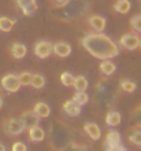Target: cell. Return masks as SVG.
I'll return each mask as SVG.
<instances>
[{
    "label": "cell",
    "mask_w": 141,
    "mask_h": 151,
    "mask_svg": "<svg viewBox=\"0 0 141 151\" xmlns=\"http://www.w3.org/2000/svg\"><path fill=\"white\" fill-rule=\"evenodd\" d=\"M12 151H28V148H26V144L16 142V143L12 144Z\"/></svg>",
    "instance_id": "cell-31"
},
{
    "label": "cell",
    "mask_w": 141,
    "mask_h": 151,
    "mask_svg": "<svg viewBox=\"0 0 141 151\" xmlns=\"http://www.w3.org/2000/svg\"><path fill=\"white\" fill-rule=\"evenodd\" d=\"M126 151H127V150H126Z\"/></svg>",
    "instance_id": "cell-37"
},
{
    "label": "cell",
    "mask_w": 141,
    "mask_h": 151,
    "mask_svg": "<svg viewBox=\"0 0 141 151\" xmlns=\"http://www.w3.org/2000/svg\"><path fill=\"white\" fill-rule=\"evenodd\" d=\"M121 89L122 91L127 92V93H132L137 89V84L132 81V80H122L121 81Z\"/></svg>",
    "instance_id": "cell-22"
},
{
    "label": "cell",
    "mask_w": 141,
    "mask_h": 151,
    "mask_svg": "<svg viewBox=\"0 0 141 151\" xmlns=\"http://www.w3.org/2000/svg\"><path fill=\"white\" fill-rule=\"evenodd\" d=\"M0 151H6V147H4V144L0 143Z\"/></svg>",
    "instance_id": "cell-34"
},
{
    "label": "cell",
    "mask_w": 141,
    "mask_h": 151,
    "mask_svg": "<svg viewBox=\"0 0 141 151\" xmlns=\"http://www.w3.org/2000/svg\"><path fill=\"white\" fill-rule=\"evenodd\" d=\"M16 4L19 6V8L24 12V15L26 17L33 15L37 11V8H39L36 0H16Z\"/></svg>",
    "instance_id": "cell-10"
},
{
    "label": "cell",
    "mask_w": 141,
    "mask_h": 151,
    "mask_svg": "<svg viewBox=\"0 0 141 151\" xmlns=\"http://www.w3.org/2000/svg\"><path fill=\"white\" fill-rule=\"evenodd\" d=\"M51 1L55 7H62V6H64V4L69 1V0H51Z\"/></svg>",
    "instance_id": "cell-33"
},
{
    "label": "cell",
    "mask_w": 141,
    "mask_h": 151,
    "mask_svg": "<svg viewBox=\"0 0 141 151\" xmlns=\"http://www.w3.org/2000/svg\"><path fill=\"white\" fill-rule=\"evenodd\" d=\"M81 44L90 55L97 59H112L119 55L117 43L104 33H86L81 39Z\"/></svg>",
    "instance_id": "cell-1"
},
{
    "label": "cell",
    "mask_w": 141,
    "mask_h": 151,
    "mask_svg": "<svg viewBox=\"0 0 141 151\" xmlns=\"http://www.w3.org/2000/svg\"><path fill=\"white\" fill-rule=\"evenodd\" d=\"M88 25L90 26L92 30H94L96 33H103V30L106 29V18L102 15H97V14H94V15H90L88 18Z\"/></svg>",
    "instance_id": "cell-8"
},
{
    "label": "cell",
    "mask_w": 141,
    "mask_h": 151,
    "mask_svg": "<svg viewBox=\"0 0 141 151\" xmlns=\"http://www.w3.org/2000/svg\"><path fill=\"white\" fill-rule=\"evenodd\" d=\"M63 111L66 113L69 117H78L81 114V106H78L73 99L67 100L66 103L63 104Z\"/></svg>",
    "instance_id": "cell-11"
},
{
    "label": "cell",
    "mask_w": 141,
    "mask_h": 151,
    "mask_svg": "<svg viewBox=\"0 0 141 151\" xmlns=\"http://www.w3.org/2000/svg\"><path fill=\"white\" fill-rule=\"evenodd\" d=\"M30 85L33 88H36V89H41V88L45 85V78H44V76L40 74V73H37V74H33V76H31Z\"/></svg>",
    "instance_id": "cell-21"
},
{
    "label": "cell",
    "mask_w": 141,
    "mask_h": 151,
    "mask_svg": "<svg viewBox=\"0 0 141 151\" xmlns=\"http://www.w3.org/2000/svg\"><path fill=\"white\" fill-rule=\"evenodd\" d=\"M134 115H136V121H137V125L141 127V106L137 107V110L134 111Z\"/></svg>",
    "instance_id": "cell-32"
},
{
    "label": "cell",
    "mask_w": 141,
    "mask_h": 151,
    "mask_svg": "<svg viewBox=\"0 0 141 151\" xmlns=\"http://www.w3.org/2000/svg\"><path fill=\"white\" fill-rule=\"evenodd\" d=\"M31 73L29 72H24L18 74V81H19L21 85H30V81H31Z\"/></svg>",
    "instance_id": "cell-27"
},
{
    "label": "cell",
    "mask_w": 141,
    "mask_h": 151,
    "mask_svg": "<svg viewBox=\"0 0 141 151\" xmlns=\"http://www.w3.org/2000/svg\"><path fill=\"white\" fill-rule=\"evenodd\" d=\"M89 83H88V80L86 77L84 76H78V77H74V83H73V87L75 88V91L77 92H85L86 88H88Z\"/></svg>",
    "instance_id": "cell-18"
},
{
    "label": "cell",
    "mask_w": 141,
    "mask_h": 151,
    "mask_svg": "<svg viewBox=\"0 0 141 151\" xmlns=\"http://www.w3.org/2000/svg\"><path fill=\"white\" fill-rule=\"evenodd\" d=\"M33 111L39 115V118H47L51 114V107L45 102H39V103H36Z\"/></svg>",
    "instance_id": "cell-13"
},
{
    "label": "cell",
    "mask_w": 141,
    "mask_h": 151,
    "mask_svg": "<svg viewBox=\"0 0 141 151\" xmlns=\"http://www.w3.org/2000/svg\"><path fill=\"white\" fill-rule=\"evenodd\" d=\"M119 44L121 47H123L125 50H129V51H134L138 48V44H140V39H138L137 35L134 33H126L121 37L119 40Z\"/></svg>",
    "instance_id": "cell-5"
},
{
    "label": "cell",
    "mask_w": 141,
    "mask_h": 151,
    "mask_svg": "<svg viewBox=\"0 0 141 151\" xmlns=\"http://www.w3.org/2000/svg\"><path fill=\"white\" fill-rule=\"evenodd\" d=\"M60 81L64 87H73V83H74V76L69 72H64L60 74Z\"/></svg>",
    "instance_id": "cell-25"
},
{
    "label": "cell",
    "mask_w": 141,
    "mask_h": 151,
    "mask_svg": "<svg viewBox=\"0 0 141 151\" xmlns=\"http://www.w3.org/2000/svg\"><path fill=\"white\" fill-rule=\"evenodd\" d=\"M1 87L7 92H11V93L18 92V89L21 88V84H19V81H18V76L12 74V73L6 74L3 78H1Z\"/></svg>",
    "instance_id": "cell-4"
},
{
    "label": "cell",
    "mask_w": 141,
    "mask_h": 151,
    "mask_svg": "<svg viewBox=\"0 0 141 151\" xmlns=\"http://www.w3.org/2000/svg\"><path fill=\"white\" fill-rule=\"evenodd\" d=\"M106 151H126V148L119 144H106Z\"/></svg>",
    "instance_id": "cell-30"
},
{
    "label": "cell",
    "mask_w": 141,
    "mask_h": 151,
    "mask_svg": "<svg viewBox=\"0 0 141 151\" xmlns=\"http://www.w3.org/2000/svg\"><path fill=\"white\" fill-rule=\"evenodd\" d=\"M14 25H15V19H11L8 17H0V30L1 32H10Z\"/></svg>",
    "instance_id": "cell-20"
},
{
    "label": "cell",
    "mask_w": 141,
    "mask_h": 151,
    "mask_svg": "<svg viewBox=\"0 0 141 151\" xmlns=\"http://www.w3.org/2000/svg\"><path fill=\"white\" fill-rule=\"evenodd\" d=\"M84 129H85V132L88 133V136H89L92 140H99L100 136H102L100 128H99L97 124H94V122H86L85 125H84Z\"/></svg>",
    "instance_id": "cell-12"
},
{
    "label": "cell",
    "mask_w": 141,
    "mask_h": 151,
    "mask_svg": "<svg viewBox=\"0 0 141 151\" xmlns=\"http://www.w3.org/2000/svg\"><path fill=\"white\" fill-rule=\"evenodd\" d=\"M138 47H140V48H141V39H140V44H138Z\"/></svg>",
    "instance_id": "cell-36"
},
{
    "label": "cell",
    "mask_w": 141,
    "mask_h": 151,
    "mask_svg": "<svg viewBox=\"0 0 141 151\" xmlns=\"http://www.w3.org/2000/svg\"><path fill=\"white\" fill-rule=\"evenodd\" d=\"M130 142L134 144V146H141V131H134L132 135H130Z\"/></svg>",
    "instance_id": "cell-29"
},
{
    "label": "cell",
    "mask_w": 141,
    "mask_h": 151,
    "mask_svg": "<svg viewBox=\"0 0 141 151\" xmlns=\"http://www.w3.org/2000/svg\"><path fill=\"white\" fill-rule=\"evenodd\" d=\"M130 7H132V4H130L129 0H118L117 3L114 4V10L119 14H127L130 11Z\"/></svg>",
    "instance_id": "cell-19"
},
{
    "label": "cell",
    "mask_w": 141,
    "mask_h": 151,
    "mask_svg": "<svg viewBox=\"0 0 141 151\" xmlns=\"http://www.w3.org/2000/svg\"><path fill=\"white\" fill-rule=\"evenodd\" d=\"M52 52L59 58H67L71 54V45L66 41H58L52 44Z\"/></svg>",
    "instance_id": "cell-9"
},
{
    "label": "cell",
    "mask_w": 141,
    "mask_h": 151,
    "mask_svg": "<svg viewBox=\"0 0 141 151\" xmlns=\"http://www.w3.org/2000/svg\"><path fill=\"white\" fill-rule=\"evenodd\" d=\"M100 72L103 73L104 76H111L115 73V70H117V66H115V63H114L111 59H104L100 63Z\"/></svg>",
    "instance_id": "cell-15"
},
{
    "label": "cell",
    "mask_w": 141,
    "mask_h": 151,
    "mask_svg": "<svg viewBox=\"0 0 141 151\" xmlns=\"http://www.w3.org/2000/svg\"><path fill=\"white\" fill-rule=\"evenodd\" d=\"M106 144H119L121 143V135L117 131H110L107 133Z\"/></svg>",
    "instance_id": "cell-24"
},
{
    "label": "cell",
    "mask_w": 141,
    "mask_h": 151,
    "mask_svg": "<svg viewBox=\"0 0 141 151\" xmlns=\"http://www.w3.org/2000/svg\"><path fill=\"white\" fill-rule=\"evenodd\" d=\"M63 151H89V148L85 147V146H78L74 142H71L70 144H67L66 147L63 148Z\"/></svg>",
    "instance_id": "cell-28"
},
{
    "label": "cell",
    "mask_w": 141,
    "mask_h": 151,
    "mask_svg": "<svg viewBox=\"0 0 141 151\" xmlns=\"http://www.w3.org/2000/svg\"><path fill=\"white\" fill-rule=\"evenodd\" d=\"M122 121V117H121V113L117 111V110H112L107 114L106 117V124L108 127H118Z\"/></svg>",
    "instance_id": "cell-17"
},
{
    "label": "cell",
    "mask_w": 141,
    "mask_h": 151,
    "mask_svg": "<svg viewBox=\"0 0 141 151\" xmlns=\"http://www.w3.org/2000/svg\"><path fill=\"white\" fill-rule=\"evenodd\" d=\"M130 28L133 29L134 32L141 33V14L132 17V19H130Z\"/></svg>",
    "instance_id": "cell-26"
},
{
    "label": "cell",
    "mask_w": 141,
    "mask_h": 151,
    "mask_svg": "<svg viewBox=\"0 0 141 151\" xmlns=\"http://www.w3.org/2000/svg\"><path fill=\"white\" fill-rule=\"evenodd\" d=\"M19 119L22 121V124H24L25 128H28V129H31V128H34L39 125V115L36 114L33 110H28V111H24L22 114H21Z\"/></svg>",
    "instance_id": "cell-7"
},
{
    "label": "cell",
    "mask_w": 141,
    "mask_h": 151,
    "mask_svg": "<svg viewBox=\"0 0 141 151\" xmlns=\"http://www.w3.org/2000/svg\"><path fill=\"white\" fill-rule=\"evenodd\" d=\"M25 127L22 121L19 118H15V117H12V118H8L6 122H4V131L6 133L10 136H16V135H21L22 132H24Z\"/></svg>",
    "instance_id": "cell-3"
},
{
    "label": "cell",
    "mask_w": 141,
    "mask_h": 151,
    "mask_svg": "<svg viewBox=\"0 0 141 151\" xmlns=\"http://www.w3.org/2000/svg\"><path fill=\"white\" fill-rule=\"evenodd\" d=\"M58 127L59 128L54 127L52 131L49 132V140H51L54 147L63 150L67 144L71 143V132L67 128H64V125L58 124Z\"/></svg>",
    "instance_id": "cell-2"
},
{
    "label": "cell",
    "mask_w": 141,
    "mask_h": 151,
    "mask_svg": "<svg viewBox=\"0 0 141 151\" xmlns=\"http://www.w3.org/2000/svg\"><path fill=\"white\" fill-rule=\"evenodd\" d=\"M1 106H3V96L0 95V109H1Z\"/></svg>",
    "instance_id": "cell-35"
},
{
    "label": "cell",
    "mask_w": 141,
    "mask_h": 151,
    "mask_svg": "<svg viewBox=\"0 0 141 151\" xmlns=\"http://www.w3.org/2000/svg\"><path fill=\"white\" fill-rule=\"evenodd\" d=\"M73 100H74L78 106L82 107L84 104H86L88 102H89V96H88L86 92H75V95L73 96Z\"/></svg>",
    "instance_id": "cell-23"
},
{
    "label": "cell",
    "mask_w": 141,
    "mask_h": 151,
    "mask_svg": "<svg viewBox=\"0 0 141 151\" xmlns=\"http://www.w3.org/2000/svg\"><path fill=\"white\" fill-rule=\"evenodd\" d=\"M10 51H11V55L15 58V59H22L25 55H26V45L22 43H14L10 48Z\"/></svg>",
    "instance_id": "cell-14"
},
{
    "label": "cell",
    "mask_w": 141,
    "mask_h": 151,
    "mask_svg": "<svg viewBox=\"0 0 141 151\" xmlns=\"http://www.w3.org/2000/svg\"><path fill=\"white\" fill-rule=\"evenodd\" d=\"M34 54L40 59H47L48 56L52 54V43L43 40V41H37L34 45Z\"/></svg>",
    "instance_id": "cell-6"
},
{
    "label": "cell",
    "mask_w": 141,
    "mask_h": 151,
    "mask_svg": "<svg viewBox=\"0 0 141 151\" xmlns=\"http://www.w3.org/2000/svg\"><path fill=\"white\" fill-rule=\"evenodd\" d=\"M44 137H45V132H44L39 125L34 128H31V129H29V139H30L31 142H34V143L43 142Z\"/></svg>",
    "instance_id": "cell-16"
}]
</instances>
